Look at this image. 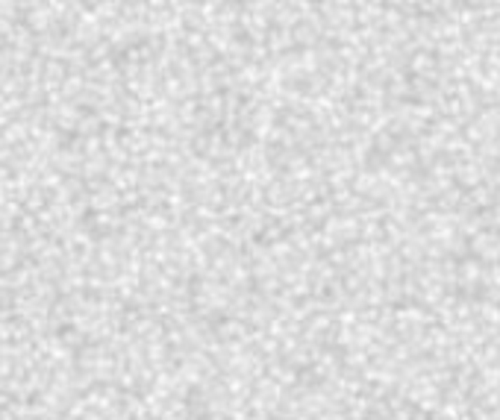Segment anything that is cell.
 Segmentation results:
<instances>
[]
</instances>
